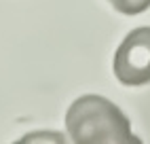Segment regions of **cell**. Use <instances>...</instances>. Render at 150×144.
Returning a JSON list of instances; mask_svg holds the SVG:
<instances>
[{
    "mask_svg": "<svg viewBox=\"0 0 150 144\" xmlns=\"http://www.w3.org/2000/svg\"><path fill=\"white\" fill-rule=\"evenodd\" d=\"M108 2L114 6V11L123 15H137L150 6V0H108Z\"/></svg>",
    "mask_w": 150,
    "mask_h": 144,
    "instance_id": "cell-3",
    "label": "cell"
},
{
    "mask_svg": "<svg viewBox=\"0 0 150 144\" xmlns=\"http://www.w3.org/2000/svg\"><path fill=\"white\" fill-rule=\"evenodd\" d=\"M66 129L76 144L139 142L123 110L102 96H81L66 112Z\"/></svg>",
    "mask_w": 150,
    "mask_h": 144,
    "instance_id": "cell-1",
    "label": "cell"
},
{
    "mask_svg": "<svg viewBox=\"0 0 150 144\" xmlns=\"http://www.w3.org/2000/svg\"><path fill=\"white\" fill-rule=\"evenodd\" d=\"M114 76L123 85L137 87L150 83V28L131 30L114 53Z\"/></svg>",
    "mask_w": 150,
    "mask_h": 144,
    "instance_id": "cell-2",
    "label": "cell"
}]
</instances>
